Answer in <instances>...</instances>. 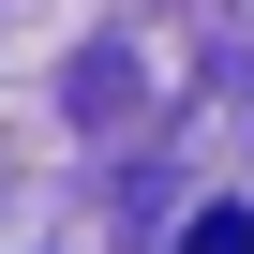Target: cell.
Here are the masks:
<instances>
[{
    "mask_svg": "<svg viewBox=\"0 0 254 254\" xmlns=\"http://www.w3.org/2000/svg\"><path fill=\"white\" fill-rule=\"evenodd\" d=\"M194 254H254V224H239V209H209V224H194Z\"/></svg>",
    "mask_w": 254,
    "mask_h": 254,
    "instance_id": "1",
    "label": "cell"
}]
</instances>
